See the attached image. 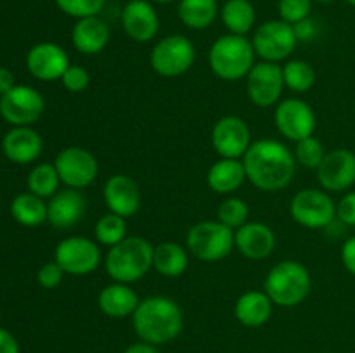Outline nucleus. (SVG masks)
<instances>
[{
  "mask_svg": "<svg viewBox=\"0 0 355 353\" xmlns=\"http://www.w3.org/2000/svg\"><path fill=\"white\" fill-rule=\"evenodd\" d=\"M151 2H156V3H170V2H175V0H151Z\"/></svg>",
  "mask_w": 355,
  "mask_h": 353,
  "instance_id": "nucleus-46",
  "label": "nucleus"
},
{
  "mask_svg": "<svg viewBox=\"0 0 355 353\" xmlns=\"http://www.w3.org/2000/svg\"><path fill=\"white\" fill-rule=\"evenodd\" d=\"M111 38L110 24L101 16L76 19L71 30L73 47L83 55H96L107 47Z\"/></svg>",
  "mask_w": 355,
  "mask_h": 353,
  "instance_id": "nucleus-23",
  "label": "nucleus"
},
{
  "mask_svg": "<svg viewBox=\"0 0 355 353\" xmlns=\"http://www.w3.org/2000/svg\"><path fill=\"white\" fill-rule=\"evenodd\" d=\"M14 87H16V83H14L12 71L3 68V66H0V96L7 93L10 89H14Z\"/></svg>",
  "mask_w": 355,
  "mask_h": 353,
  "instance_id": "nucleus-44",
  "label": "nucleus"
},
{
  "mask_svg": "<svg viewBox=\"0 0 355 353\" xmlns=\"http://www.w3.org/2000/svg\"><path fill=\"white\" fill-rule=\"evenodd\" d=\"M340 258H342L343 266L347 269V272L352 273L355 277V235L347 239L342 246V251H340Z\"/></svg>",
  "mask_w": 355,
  "mask_h": 353,
  "instance_id": "nucleus-42",
  "label": "nucleus"
},
{
  "mask_svg": "<svg viewBox=\"0 0 355 353\" xmlns=\"http://www.w3.org/2000/svg\"><path fill=\"white\" fill-rule=\"evenodd\" d=\"M55 170L59 173L61 183H64L69 189H85L99 173V163L96 156L85 147L80 145H69L59 151L54 161Z\"/></svg>",
  "mask_w": 355,
  "mask_h": 353,
  "instance_id": "nucleus-11",
  "label": "nucleus"
},
{
  "mask_svg": "<svg viewBox=\"0 0 355 353\" xmlns=\"http://www.w3.org/2000/svg\"><path fill=\"white\" fill-rule=\"evenodd\" d=\"M297 44L293 24L283 19L266 21L257 28L252 38L255 55L267 62L286 61L297 48Z\"/></svg>",
  "mask_w": 355,
  "mask_h": 353,
  "instance_id": "nucleus-7",
  "label": "nucleus"
},
{
  "mask_svg": "<svg viewBox=\"0 0 355 353\" xmlns=\"http://www.w3.org/2000/svg\"><path fill=\"white\" fill-rule=\"evenodd\" d=\"M26 68L30 75L40 82L61 80L69 68L68 52L54 42H40L28 51Z\"/></svg>",
  "mask_w": 355,
  "mask_h": 353,
  "instance_id": "nucleus-17",
  "label": "nucleus"
},
{
  "mask_svg": "<svg viewBox=\"0 0 355 353\" xmlns=\"http://www.w3.org/2000/svg\"><path fill=\"white\" fill-rule=\"evenodd\" d=\"M155 246L144 237H125L118 244L111 246L104 256V269L114 282L132 284L148 275L153 269Z\"/></svg>",
  "mask_w": 355,
  "mask_h": 353,
  "instance_id": "nucleus-3",
  "label": "nucleus"
},
{
  "mask_svg": "<svg viewBox=\"0 0 355 353\" xmlns=\"http://www.w3.org/2000/svg\"><path fill=\"white\" fill-rule=\"evenodd\" d=\"M241 161L245 165L246 180L266 192H276L290 185L297 170L293 152L274 138L252 142Z\"/></svg>",
  "mask_w": 355,
  "mask_h": 353,
  "instance_id": "nucleus-1",
  "label": "nucleus"
},
{
  "mask_svg": "<svg viewBox=\"0 0 355 353\" xmlns=\"http://www.w3.org/2000/svg\"><path fill=\"white\" fill-rule=\"evenodd\" d=\"M121 24L137 44H148L159 31V17L151 0H128L121 10Z\"/></svg>",
  "mask_w": 355,
  "mask_h": 353,
  "instance_id": "nucleus-18",
  "label": "nucleus"
},
{
  "mask_svg": "<svg viewBox=\"0 0 355 353\" xmlns=\"http://www.w3.org/2000/svg\"><path fill=\"white\" fill-rule=\"evenodd\" d=\"M123 353H162V352L158 350V346L141 341V343H134V345L128 346Z\"/></svg>",
  "mask_w": 355,
  "mask_h": 353,
  "instance_id": "nucleus-45",
  "label": "nucleus"
},
{
  "mask_svg": "<svg viewBox=\"0 0 355 353\" xmlns=\"http://www.w3.org/2000/svg\"><path fill=\"white\" fill-rule=\"evenodd\" d=\"M248 215H250V208L241 197L231 196L227 199H224L220 203L217 210V220L220 224H224L225 227L232 228V230H238L239 227L248 221Z\"/></svg>",
  "mask_w": 355,
  "mask_h": 353,
  "instance_id": "nucleus-34",
  "label": "nucleus"
},
{
  "mask_svg": "<svg viewBox=\"0 0 355 353\" xmlns=\"http://www.w3.org/2000/svg\"><path fill=\"white\" fill-rule=\"evenodd\" d=\"M312 2H318V3H329V2H335V0H312Z\"/></svg>",
  "mask_w": 355,
  "mask_h": 353,
  "instance_id": "nucleus-47",
  "label": "nucleus"
},
{
  "mask_svg": "<svg viewBox=\"0 0 355 353\" xmlns=\"http://www.w3.org/2000/svg\"><path fill=\"white\" fill-rule=\"evenodd\" d=\"M284 87L291 92L304 93L311 90L315 83V69L311 62L302 59H291L283 66Z\"/></svg>",
  "mask_w": 355,
  "mask_h": 353,
  "instance_id": "nucleus-32",
  "label": "nucleus"
},
{
  "mask_svg": "<svg viewBox=\"0 0 355 353\" xmlns=\"http://www.w3.org/2000/svg\"><path fill=\"white\" fill-rule=\"evenodd\" d=\"M0 353H19V343L12 332L0 327Z\"/></svg>",
  "mask_w": 355,
  "mask_h": 353,
  "instance_id": "nucleus-43",
  "label": "nucleus"
},
{
  "mask_svg": "<svg viewBox=\"0 0 355 353\" xmlns=\"http://www.w3.org/2000/svg\"><path fill=\"white\" fill-rule=\"evenodd\" d=\"M64 270L61 269L58 262H49L45 265H42L37 272V280L42 287L45 289H54L59 284L62 282V277H64Z\"/></svg>",
  "mask_w": 355,
  "mask_h": 353,
  "instance_id": "nucleus-39",
  "label": "nucleus"
},
{
  "mask_svg": "<svg viewBox=\"0 0 355 353\" xmlns=\"http://www.w3.org/2000/svg\"><path fill=\"white\" fill-rule=\"evenodd\" d=\"M336 218L342 224L355 227V190L347 192L336 204Z\"/></svg>",
  "mask_w": 355,
  "mask_h": 353,
  "instance_id": "nucleus-40",
  "label": "nucleus"
},
{
  "mask_svg": "<svg viewBox=\"0 0 355 353\" xmlns=\"http://www.w3.org/2000/svg\"><path fill=\"white\" fill-rule=\"evenodd\" d=\"M277 10L281 19L290 24H297L305 17H311L312 0H279Z\"/></svg>",
  "mask_w": 355,
  "mask_h": 353,
  "instance_id": "nucleus-37",
  "label": "nucleus"
},
{
  "mask_svg": "<svg viewBox=\"0 0 355 353\" xmlns=\"http://www.w3.org/2000/svg\"><path fill=\"white\" fill-rule=\"evenodd\" d=\"M44 109V97L30 85H16L0 96V114L12 127H31L40 120Z\"/></svg>",
  "mask_w": 355,
  "mask_h": 353,
  "instance_id": "nucleus-12",
  "label": "nucleus"
},
{
  "mask_svg": "<svg viewBox=\"0 0 355 353\" xmlns=\"http://www.w3.org/2000/svg\"><path fill=\"white\" fill-rule=\"evenodd\" d=\"M132 327L139 339L149 345H165L182 332V308L168 296H148L141 300L132 315Z\"/></svg>",
  "mask_w": 355,
  "mask_h": 353,
  "instance_id": "nucleus-2",
  "label": "nucleus"
},
{
  "mask_svg": "<svg viewBox=\"0 0 355 353\" xmlns=\"http://www.w3.org/2000/svg\"><path fill=\"white\" fill-rule=\"evenodd\" d=\"M293 30H295V35H297L298 42H311L315 38L319 28H318V23H315L312 17H305V19H302L300 23L293 24Z\"/></svg>",
  "mask_w": 355,
  "mask_h": 353,
  "instance_id": "nucleus-41",
  "label": "nucleus"
},
{
  "mask_svg": "<svg viewBox=\"0 0 355 353\" xmlns=\"http://www.w3.org/2000/svg\"><path fill=\"white\" fill-rule=\"evenodd\" d=\"M293 156L295 159H297L298 165L305 166V168L309 170H318L319 165L322 163V159H324L326 149L319 138L311 135V137L297 142Z\"/></svg>",
  "mask_w": 355,
  "mask_h": 353,
  "instance_id": "nucleus-35",
  "label": "nucleus"
},
{
  "mask_svg": "<svg viewBox=\"0 0 355 353\" xmlns=\"http://www.w3.org/2000/svg\"><path fill=\"white\" fill-rule=\"evenodd\" d=\"M85 196L78 189L58 190L47 201V221L55 228H71L85 213Z\"/></svg>",
  "mask_w": 355,
  "mask_h": 353,
  "instance_id": "nucleus-21",
  "label": "nucleus"
},
{
  "mask_svg": "<svg viewBox=\"0 0 355 353\" xmlns=\"http://www.w3.org/2000/svg\"><path fill=\"white\" fill-rule=\"evenodd\" d=\"M59 82L62 83V87H64L68 92L78 93V92H83V90L89 87L90 75L85 68H82V66L69 64V68L66 69L64 75L61 76Z\"/></svg>",
  "mask_w": 355,
  "mask_h": 353,
  "instance_id": "nucleus-38",
  "label": "nucleus"
},
{
  "mask_svg": "<svg viewBox=\"0 0 355 353\" xmlns=\"http://www.w3.org/2000/svg\"><path fill=\"white\" fill-rule=\"evenodd\" d=\"M54 260L69 275H89L103 262V255L96 241L82 235L64 237L54 249Z\"/></svg>",
  "mask_w": 355,
  "mask_h": 353,
  "instance_id": "nucleus-10",
  "label": "nucleus"
},
{
  "mask_svg": "<svg viewBox=\"0 0 355 353\" xmlns=\"http://www.w3.org/2000/svg\"><path fill=\"white\" fill-rule=\"evenodd\" d=\"M139 303H141V298L135 293L134 287H130V284L114 282V280L113 284L104 286L97 296L101 311L111 318L132 317Z\"/></svg>",
  "mask_w": 355,
  "mask_h": 353,
  "instance_id": "nucleus-24",
  "label": "nucleus"
},
{
  "mask_svg": "<svg viewBox=\"0 0 355 353\" xmlns=\"http://www.w3.org/2000/svg\"><path fill=\"white\" fill-rule=\"evenodd\" d=\"M283 89V66L277 62H257L246 76V93L259 107L274 106L281 99Z\"/></svg>",
  "mask_w": 355,
  "mask_h": 353,
  "instance_id": "nucleus-14",
  "label": "nucleus"
},
{
  "mask_svg": "<svg viewBox=\"0 0 355 353\" xmlns=\"http://www.w3.org/2000/svg\"><path fill=\"white\" fill-rule=\"evenodd\" d=\"M10 215L24 227H38L47 221V203L33 192L17 194L10 203Z\"/></svg>",
  "mask_w": 355,
  "mask_h": 353,
  "instance_id": "nucleus-30",
  "label": "nucleus"
},
{
  "mask_svg": "<svg viewBox=\"0 0 355 353\" xmlns=\"http://www.w3.org/2000/svg\"><path fill=\"white\" fill-rule=\"evenodd\" d=\"M312 287L307 266L298 260H283L269 270L263 291L276 307L291 308L304 303Z\"/></svg>",
  "mask_w": 355,
  "mask_h": 353,
  "instance_id": "nucleus-4",
  "label": "nucleus"
},
{
  "mask_svg": "<svg viewBox=\"0 0 355 353\" xmlns=\"http://www.w3.org/2000/svg\"><path fill=\"white\" fill-rule=\"evenodd\" d=\"M94 235H96L97 244H103L111 248V246L118 244L127 237V221L123 217L114 213H106L96 221L94 227Z\"/></svg>",
  "mask_w": 355,
  "mask_h": 353,
  "instance_id": "nucleus-33",
  "label": "nucleus"
},
{
  "mask_svg": "<svg viewBox=\"0 0 355 353\" xmlns=\"http://www.w3.org/2000/svg\"><path fill=\"white\" fill-rule=\"evenodd\" d=\"M208 62L215 75L225 82L246 78L255 66V51L252 40L243 35H222L211 44Z\"/></svg>",
  "mask_w": 355,
  "mask_h": 353,
  "instance_id": "nucleus-5",
  "label": "nucleus"
},
{
  "mask_svg": "<svg viewBox=\"0 0 355 353\" xmlns=\"http://www.w3.org/2000/svg\"><path fill=\"white\" fill-rule=\"evenodd\" d=\"M55 6L69 17L82 19L89 16H99L106 6V0H54Z\"/></svg>",
  "mask_w": 355,
  "mask_h": 353,
  "instance_id": "nucleus-36",
  "label": "nucleus"
},
{
  "mask_svg": "<svg viewBox=\"0 0 355 353\" xmlns=\"http://www.w3.org/2000/svg\"><path fill=\"white\" fill-rule=\"evenodd\" d=\"M274 123H276L277 132L284 138L297 144V142L314 135L318 118H315L311 104L298 97H290L277 104L276 113H274Z\"/></svg>",
  "mask_w": 355,
  "mask_h": 353,
  "instance_id": "nucleus-13",
  "label": "nucleus"
},
{
  "mask_svg": "<svg viewBox=\"0 0 355 353\" xmlns=\"http://www.w3.org/2000/svg\"><path fill=\"white\" fill-rule=\"evenodd\" d=\"M103 199L111 213L128 218L134 217L141 208V190L132 176L116 173L104 183Z\"/></svg>",
  "mask_w": 355,
  "mask_h": 353,
  "instance_id": "nucleus-19",
  "label": "nucleus"
},
{
  "mask_svg": "<svg viewBox=\"0 0 355 353\" xmlns=\"http://www.w3.org/2000/svg\"><path fill=\"white\" fill-rule=\"evenodd\" d=\"M211 145L220 158L241 159L252 145V132L243 118L229 114L211 128Z\"/></svg>",
  "mask_w": 355,
  "mask_h": 353,
  "instance_id": "nucleus-15",
  "label": "nucleus"
},
{
  "mask_svg": "<svg viewBox=\"0 0 355 353\" xmlns=\"http://www.w3.org/2000/svg\"><path fill=\"white\" fill-rule=\"evenodd\" d=\"M196 59L193 42L184 35H168L162 38L151 51V68L165 78H175L189 71Z\"/></svg>",
  "mask_w": 355,
  "mask_h": 353,
  "instance_id": "nucleus-8",
  "label": "nucleus"
},
{
  "mask_svg": "<svg viewBox=\"0 0 355 353\" xmlns=\"http://www.w3.org/2000/svg\"><path fill=\"white\" fill-rule=\"evenodd\" d=\"M276 242L274 230L262 221H246L234 230V248L253 262L269 258L276 249Z\"/></svg>",
  "mask_w": 355,
  "mask_h": 353,
  "instance_id": "nucleus-20",
  "label": "nucleus"
},
{
  "mask_svg": "<svg viewBox=\"0 0 355 353\" xmlns=\"http://www.w3.org/2000/svg\"><path fill=\"white\" fill-rule=\"evenodd\" d=\"M347 2H349L350 6H354V7H355V0H347Z\"/></svg>",
  "mask_w": 355,
  "mask_h": 353,
  "instance_id": "nucleus-48",
  "label": "nucleus"
},
{
  "mask_svg": "<svg viewBox=\"0 0 355 353\" xmlns=\"http://www.w3.org/2000/svg\"><path fill=\"white\" fill-rule=\"evenodd\" d=\"M59 183H61V179H59L54 163H38L37 166H33L26 180L28 190L44 199H51L58 192Z\"/></svg>",
  "mask_w": 355,
  "mask_h": 353,
  "instance_id": "nucleus-31",
  "label": "nucleus"
},
{
  "mask_svg": "<svg viewBox=\"0 0 355 353\" xmlns=\"http://www.w3.org/2000/svg\"><path fill=\"white\" fill-rule=\"evenodd\" d=\"M246 172L241 159L220 158L210 166L207 182L217 194H232L245 183Z\"/></svg>",
  "mask_w": 355,
  "mask_h": 353,
  "instance_id": "nucleus-26",
  "label": "nucleus"
},
{
  "mask_svg": "<svg viewBox=\"0 0 355 353\" xmlns=\"http://www.w3.org/2000/svg\"><path fill=\"white\" fill-rule=\"evenodd\" d=\"M189 265V251L179 242L165 241L155 246L153 251V269L163 277L175 279L187 270Z\"/></svg>",
  "mask_w": 355,
  "mask_h": 353,
  "instance_id": "nucleus-27",
  "label": "nucleus"
},
{
  "mask_svg": "<svg viewBox=\"0 0 355 353\" xmlns=\"http://www.w3.org/2000/svg\"><path fill=\"white\" fill-rule=\"evenodd\" d=\"M44 149L40 134L31 127H12L2 138V151L9 161L28 165L38 159Z\"/></svg>",
  "mask_w": 355,
  "mask_h": 353,
  "instance_id": "nucleus-22",
  "label": "nucleus"
},
{
  "mask_svg": "<svg viewBox=\"0 0 355 353\" xmlns=\"http://www.w3.org/2000/svg\"><path fill=\"white\" fill-rule=\"evenodd\" d=\"M291 218L305 228H326L335 221L336 203L324 189L298 190L290 204Z\"/></svg>",
  "mask_w": 355,
  "mask_h": 353,
  "instance_id": "nucleus-9",
  "label": "nucleus"
},
{
  "mask_svg": "<svg viewBox=\"0 0 355 353\" xmlns=\"http://www.w3.org/2000/svg\"><path fill=\"white\" fill-rule=\"evenodd\" d=\"M179 19L191 30H205L218 17L217 0H179Z\"/></svg>",
  "mask_w": 355,
  "mask_h": 353,
  "instance_id": "nucleus-29",
  "label": "nucleus"
},
{
  "mask_svg": "<svg viewBox=\"0 0 355 353\" xmlns=\"http://www.w3.org/2000/svg\"><path fill=\"white\" fill-rule=\"evenodd\" d=\"M186 248L200 262H220L234 249V230L218 220L198 221L187 230Z\"/></svg>",
  "mask_w": 355,
  "mask_h": 353,
  "instance_id": "nucleus-6",
  "label": "nucleus"
},
{
  "mask_svg": "<svg viewBox=\"0 0 355 353\" xmlns=\"http://www.w3.org/2000/svg\"><path fill=\"white\" fill-rule=\"evenodd\" d=\"M220 19L229 33L246 37L255 26L257 10L250 0H225L220 9Z\"/></svg>",
  "mask_w": 355,
  "mask_h": 353,
  "instance_id": "nucleus-28",
  "label": "nucleus"
},
{
  "mask_svg": "<svg viewBox=\"0 0 355 353\" xmlns=\"http://www.w3.org/2000/svg\"><path fill=\"white\" fill-rule=\"evenodd\" d=\"M318 180L328 192H343L355 183V152L349 149H333L326 152L319 165Z\"/></svg>",
  "mask_w": 355,
  "mask_h": 353,
  "instance_id": "nucleus-16",
  "label": "nucleus"
},
{
  "mask_svg": "<svg viewBox=\"0 0 355 353\" xmlns=\"http://www.w3.org/2000/svg\"><path fill=\"white\" fill-rule=\"evenodd\" d=\"M274 303L266 291H246L234 305V315L245 327H260L267 324L272 315Z\"/></svg>",
  "mask_w": 355,
  "mask_h": 353,
  "instance_id": "nucleus-25",
  "label": "nucleus"
}]
</instances>
